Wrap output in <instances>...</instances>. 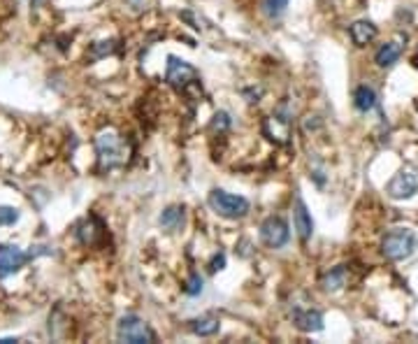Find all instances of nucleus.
<instances>
[{"label":"nucleus","instance_id":"9d476101","mask_svg":"<svg viewBox=\"0 0 418 344\" xmlns=\"http://www.w3.org/2000/svg\"><path fill=\"white\" fill-rule=\"evenodd\" d=\"M293 223H295V231H298V238L302 240V242H307V240L312 238V233H314V221H312V214H309L305 200H302L300 195H295Z\"/></svg>","mask_w":418,"mask_h":344},{"label":"nucleus","instance_id":"b1692460","mask_svg":"<svg viewBox=\"0 0 418 344\" xmlns=\"http://www.w3.org/2000/svg\"><path fill=\"white\" fill-rule=\"evenodd\" d=\"M226 268V254H216L212 261H209V273H219V270Z\"/></svg>","mask_w":418,"mask_h":344},{"label":"nucleus","instance_id":"a211bd4d","mask_svg":"<svg viewBox=\"0 0 418 344\" xmlns=\"http://www.w3.org/2000/svg\"><path fill=\"white\" fill-rule=\"evenodd\" d=\"M323 289L326 291H340L347 287V266H337L323 277Z\"/></svg>","mask_w":418,"mask_h":344},{"label":"nucleus","instance_id":"a878e982","mask_svg":"<svg viewBox=\"0 0 418 344\" xmlns=\"http://www.w3.org/2000/svg\"><path fill=\"white\" fill-rule=\"evenodd\" d=\"M40 3H42V0H33V7H40Z\"/></svg>","mask_w":418,"mask_h":344},{"label":"nucleus","instance_id":"0eeeda50","mask_svg":"<svg viewBox=\"0 0 418 344\" xmlns=\"http://www.w3.org/2000/svg\"><path fill=\"white\" fill-rule=\"evenodd\" d=\"M386 193L393 198V200H409L418 193V167L407 163L402 165L398 172L393 174V179L388 181Z\"/></svg>","mask_w":418,"mask_h":344},{"label":"nucleus","instance_id":"f03ea898","mask_svg":"<svg viewBox=\"0 0 418 344\" xmlns=\"http://www.w3.org/2000/svg\"><path fill=\"white\" fill-rule=\"evenodd\" d=\"M418 235L412 228H393L386 233L384 242H381V254L388 261H405L416 252Z\"/></svg>","mask_w":418,"mask_h":344},{"label":"nucleus","instance_id":"1a4fd4ad","mask_svg":"<svg viewBox=\"0 0 418 344\" xmlns=\"http://www.w3.org/2000/svg\"><path fill=\"white\" fill-rule=\"evenodd\" d=\"M28 261H31V256H28L26 252H21L19 247L0 245V280L19 273Z\"/></svg>","mask_w":418,"mask_h":344},{"label":"nucleus","instance_id":"7ed1b4c3","mask_svg":"<svg viewBox=\"0 0 418 344\" xmlns=\"http://www.w3.org/2000/svg\"><path fill=\"white\" fill-rule=\"evenodd\" d=\"M207 202L219 216L233 219V221H237V219H244L251 212V205H249L247 198L228 193V191H223V188H214V191H209Z\"/></svg>","mask_w":418,"mask_h":344},{"label":"nucleus","instance_id":"4be33fe9","mask_svg":"<svg viewBox=\"0 0 418 344\" xmlns=\"http://www.w3.org/2000/svg\"><path fill=\"white\" fill-rule=\"evenodd\" d=\"M209 128H212V130H219V133H223V130H228V128H230V114H228V112H216L214 119H212V123H209Z\"/></svg>","mask_w":418,"mask_h":344},{"label":"nucleus","instance_id":"aec40b11","mask_svg":"<svg viewBox=\"0 0 418 344\" xmlns=\"http://www.w3.org/2000/svg\"><path fill=\"white\" fill-rule=\"evenodd\" d=\"M184 294L186 296H200V294H203V277H200L198 273H191L189 282H186V287H184Z\"/></svg>","mask_w":418,"mask_h":344},{"label":"nucleus","instance_id":"dca6fc26","mask_svg":"<svg viewBox=\"0 0 418 344\" xmlns=\"http://www.w3.org/2000/svg\"><path fill=\"white\" fill-rule=\"evenodd\" d=\"M400 56H402V47L398 42H386V45H381L377 54H374V61H377L379 68H391V65L400 61Z\"/></svg>","mask_w":418,"mask_h":344},{"label":"nucleus","instance_id":"f3484780","mask_svg":"<svg viewBox=\"0 0 418 344\" xmlns=\"http://www.w3.org/2000/svg\"><path fill=\"white\" fill-rule=\"evenodd\" d=\"M353 105H356L358 112H370V109L377 107V91L372 86H358L353 91Z\"/></svg>","mask_w":418,"mask_h":344},{"label":"nucleus","instance_id":"f8f14e48","mask_svg":"<svg viewBox=\"0 0 418 344\" xmlns=\"http://www.w3.org/2000/svg\"><path fill=\"white\" fill-rule=\"evenodd\" d=\"M77 238L82 240L84 245H98L100 242V238L105 235V226L103 221H100L98 216H89V219H84L82 223L77 226Z\"/></svg>","mask_w":418,"mask_h":344},{"label":"nucleus","instance_id":"20e7f679","mask_svg":"<svg viewBox=\"0 0 418 344\" xmlns=\"http://www.w3.org/2000/svg\"><path fill=\"white\" fill-rule=\"evenodd\" d=\"M165 82H168L175 91H189V86L200 84V75L189 61H184V58H179V56H168Z\"/></svg>","mask_w":418,"mask_h":344},{"label":"nucleus","instance_id":"6ab92c4d","mask_svg":"<svg viewBox=\"0 0 418 344\" xmlns=\"http://www.w3.org/2000/svg\"><path fill=\"white\" fill-rule=\"evenodd\" d=\"M288 0H263V10L270 19H277L286 12Z\"/></svg>","mask_w":418,"mask_h":344},{"label":"nucleus","instance_id":"39448f33","mask_svg":"<svg viewBox=\"0 0 418 344\" xmlns=\"http://www.w3.org/2000/svg\"><path fill=\"white\" fill-rule=\"evenodd\" d=\"M117 340L131 344H149L156 342V333L151 331L147 321H142L138 314H126L117 324Z\"/></svg>","mask_w":418,"mask_h":344},{"label":"nucleus","instance_id":"6e6552de","mask_svg":"<svg viewBox=\"0 0 418 344\" xmlns=\"http://www.w3.org/2000/svg\"><path fill=\"white\" fill-rule=\"evenodd\" d=\"M288 238H291V231H288V223L281 216H268L261 223V240L265 247L279 249L288 242Z\"/></svg>","mask_w":418,"mask_h":344},{"label":"nucleus","instance_id":"9b49d317","mask_svg":"<svg viewBox=\"0 0 418 344\" xmlns=\"http://www.w3.org/2000/svg\"><path fill=\"white\" fill-rule=\"evenodd\" d=\"M293 324L302 333H319L323 331V314L319 310H300V307H295Z\"/></svg>","mask_w":418,"mask_h":344},{"label":"nucleus","instance_id":"f257e3e1","mask_svg":"<svg viewBox=\"0 0 418 344\" xmlns=\"http://www.w3.org/2000/svg\"><path fill=\"white\" fill-rule=\"evenodd\" d=\"M96 151H98V167L100 170H114V167H124L131 158L133 147L131 142L117 135L114 130H105L96 137Z\"/></svg>","mask_w":418,"mask_h":344},{"label":"nucleus","instance_id":"423d86ee","mask_svg":"<svg viewBox=\"0 0 418 344\" xmlns=\"http://www.w3.org/2000/svg\"><path fill=\"white\" fill-rule=\"evenodd\" d=\"M291 130H293L291 112H288L286 102H281L275 109V114L263 121V133L270 142H275L281 147V144H288V140H291Z\"/></svg>","mask_w":418,"mask_h":344},{"label":"nucleus","instance_id":"5701e85b","mask_svg":"<svg viewBox=\"0 0 418 344\" xmlns=\"http://www.w3.org/2000/svg\"><path fill=\"white\" fill-rule=\"evenodd\" d=\"M19 221V209L14 207H0V226H12Z\"/></svg>","mask_w":418,"mask_h":344},{"label":"nucleus","instance_id":"412c9836","mask_svg":"<svg viewBox=\"0 0 418 344\" xmlns=\"http://www.w3.org/2000/svg\"><path fill=\"white\" fill-rule=\"evenodd\" d=\"M112 51H117V42L110 40V42H96L91 51V58H103L107 54H112Z\"/></svg>","mask_w":418,"mask_h":344},{"label":"nucleus","instance_id":"393cba45","mask_svg":"<svg viewBox=\"0 0 418 344\" xmlns=\"http://www.w3.org/2000/svg\"><path fill=\"white\" fill-rule=\"evenodd\" d=\"M128 5L133 7V10H142V5H144V0H126Z\"/></svg>","mask_w":418,"mask_h":344},{"label":"nucleus","instance_id":"2eb2a0df","mask_svg":"<svg viewBox=\"0 0 418 344\" xmlns=\"http://www.w3.org/2000/svg\"><path fill=\"white\" fill-rule=\"evenodd\" d=\"M189 328L196 335H200V338H212V335L219 333L221 321L216 319L214 314H205V317H198V319L189 321Z\"/></svg>","mask_w":418,"mask_h":344},{"label":"nucleus","instance_id":"ddd939ff","mask_svg":"<svg viewBox=\"0 0 418 344\" xmlns=\"http://www.w3.org/2000/svg\"><path fill=\"white\" fill-rule=\"evenodd\" d=\"M158 223L168 233L182 231V226L186 223V207L184 205H170V207H165L161 212V216H158Z\"/></svg>","mask_w":418,"mask_h":344},{"label":"nucleus","instance_id":"4468645a","mask_svg":"<svg viewBox=\"0 0 418 344\" xmlns=\"http://www.w3.org/2000/svg\"><path fill=\"white\" fill-rule=\"evenodd\" d=\"M377 26L372 24V21H367V19H360V21H353L351 28H349V35H351V40H353V45L356 47H365V45H370V42L377 38Z\"/></svg>","mask_w":418,"mask_h":344}]
</instances>
